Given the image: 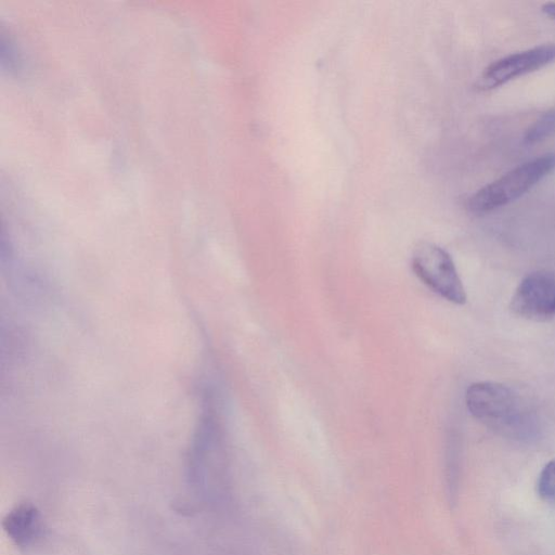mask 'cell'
Listing matches in <instances>:
<instances>
[{
  "label": "cell",
  "instance_id": "cell-1",
  "mask_svg": "<svg viewBox=\"0 0 555 555\" xmlns=\"http://www.w3.org/2000/svg\"><path fill=\"white\" fill-rule=\"evenodd\" d=\"M465 401L470 414L487 426L505 435L522 437L532 428L531 414L509 387L480 382L467 388Z\"/></svg>",
  "mask_w": 555,
  "mask_h": 555
},
{
  "label": "cell",
  "instance_id": "cell-2",
  "mask_svg": "<svg viewBox=\"0 0 555 555\" xmlns=\"http://www.w3.org/2000/svg\"><path fill=\"white\" fill-rule=\"evenodd\" d=\"M554 168V153L535 157L479 189L469 197L467 207L476 215L499 209L524 195Z\"/></svg>",
  "mask_w": 555,
  "mask_h": 555
},
{
  "label": "cell",
  "instance_id": "cell-3",
  "mask_svg": "<svg viewBox=\"0 0 555 555\" xmlns=\"http://www.w3.org/2000/svg\"><path fill=\"white\" fill-rule=\"evenodd\" d=\"M412 270L433 292L456 305L466 301L465 288L451 256L433 243L418 244L412 254Z\"/></svg>",
  "mask_w": 555,
  "mask_h": 555
},
{
  "label": "cell",
  "instance_id": "cell-4",
  "mask_svg": "<svg viewBox=\"0 0 555 555\" xmlns=\"http://www.w3.org/2000/svg\"><path fill=\"white\" fill-rule=\"evenodd\" d=\"M512 310L522 318L547 321L555 317V273L546 270L525 276L511 301Z\"/></svg>",
  "mask_w": 555,
  "mask_h": 555
},
{
  "label": "cell",
  "instance_id": "cell-5",
  "mask_svg": "<svg viewBox=\"0 0 555 555\" xmlns=\"http://www.w3.org/2000/svg\"><path fill=\"white\" fill-rule=\"evenodd\" d=\"M555 61V44H541L516 52L491 63L482 72L478 88L483 91L498 88L506 82L535 72Z\"/></svg>",
  "mask_w": 555,
  "mask_h": 555
},
{
  "label": "cell",
  "instance_id": "cell-6",
  "mask_svg": "<svg viewBox=\"0 0 555 555\" xmlns=\"http://www.w3.org/2000/svg\"><path fill=\"white\" fill-rule=\"evenodd\" d=\"M2 528L20 548L35 545L44 531L40 511L29 502L20 503L11 508L3 517Z\"/></svg>",
  "mask_w": 555,
  "mask_h": 555
},
{
  "label": "cell",
  "instance_id": "cell-7",
  "mask_svg": "<svg viewBox=\"0 0 555 555\" xmlns=\"http://www.w3.org/2000/svg\"><path fill=\"white\" fill-rule=\"evenodd\" d=\"M555 132V109L538 119L526 132L525 142L528 144L541 141Z\"/></svg>",
  "mask_w": 555,
  "mask_h": 555
},
{
  "label": "cell",
  "instance_id": "cell-8",
  "mask_svg": "<svg viewBox=\"0 0 555 555\" xmlns=\"http://www.w3.org/2000/svg\"><path fill=\"white\" fill-rule=\"evenodd\" d=\"M539 495L555 503V460L550 461L542 469L538 480Z\"/></svg>",
  "mask_w": 555,
  "mask_h": 555
},
{
  "label": "cell",
  "instance_id": "cell-9",
  "mask_svg": "<svg viewBox=\"0 0 555 555\" xmlns=\"http://www.w3.org/2000/svg\"><path fill=\"white\" fill-rule=\"evenodd\" d=\"M542 11L550 16L551 18L555 20V2H547L542 5Z\"/></svg>",
  "mask_w": 555,
  "mask_h": 555
}]
</instances>
